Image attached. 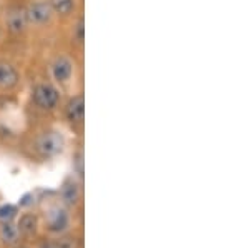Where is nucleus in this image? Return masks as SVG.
Wrapping results in <instances>:
<instances>
[{"label": "nucleus", "instance_id": "nucleus-6", "mask_svg": "<svg viewBox=\"0 0 249 248\" xmlns=\"http://www.w3.org/2000/svg\"><path fill=\"white\" fill-rule=\"evenodd\" d=\"M58 198L68 207V209H77L82 202V182L75 177H68L63 180L62 187H60Z\"/></svg>", "mask_w": 249, "mask_h": 248}, {"label": "nucleus", "instance_id": "nucleus-12", "mask_svg": "<svg viewBox=\"0 0 249 248\" xmlns=\"http://www.w3.org/2000/svg\"><path fill=\"white\" fill-rule=\"evenodd\" d=\"M7 27H9V30L15 32V34H20V32H23L29 27L27 25V19H25L23 9L14 7V9H10L7 12Z\"/></svg>", "mask_w": 249, "mask_h": 248}, {"label": "nucleus", "instance_id": "nucleus-1", "mask_svg": "<svg viewBox=\"0 0 249 248\" xmlns=\"http://www.w3.org/2000/svg\"><path fill=\"white\" fill-rule=\"evenodd\" d=\"M42 215L45 230L50 235H63L70 229V209L60 198L45 200L42 207Z\"/></svg>", "mask_w": 249, "mask_h": 248}, {"label": "nucleus", "instance_id": "nucleus-9", "mask_svg": "<svg viewBox=\"0 0 249 248\" xmlns=\"http://www.w3.org/2000/svg\"><path fill=\"white\" fill-rule=\"evenodd\" d=\"M38 227H40V218L35 213H23L17 222V229L20 237L23 238H32L38 233Z\"/></svg>", "mask_w": 249, "mask_h": 248}, {"label": "nucleus", "instance_id": "nucleus-5", "mask_svg": "<svg viewBox=\"0 0 249 248\" xmlns=\"http://www.w3.org/2000/svg\"><path fill=\"white\" fill-rule=\"evenodd\" d=\"M23 12H25L27 25L32 29H45L55 19L48 0H34L23 9Z\"/></svg>", "mask_w": 249, "mask_h": 248}, {"label": "nucleus", "instance_id": "nucleus-15", "mask_svg": "<svg viewBox=\"0 0 249 248\" xmlns=\"http://www.w3.org/2000/svg\"><path fill=\"white\" fill-rule=\"evenodd\" d=\"M14 248H25V247H18V245H17V247H14Z\"/></svg>", "mask_w": 249, "mask_h": 248}, {"label": "nucleus", "instance_id": "nucleus-2", "mask_svg": "<svg viewBox=\"0 0 249 248\" xmlns=\"http://www.w3.org/2000/svg\"><path fill=\"white\" fill-rule=\"evenodd\" d=\"M65 149V137L58 129H43L32 140L34 155L42 160L58 157Z\"/></svg>", "mask_w": 249, "mask_h": 248}, {"label": "nucleus", "instance_id": "nucleus-11", "mask_svg": "<svg viewBox=\"0 0 249 248\" xmlns=\"http://www.w3.org/2000/svg\"><path fill=\"white\" fill-rule=\"evenodd\" d=\"M0 243L3 247L14 248L20 243V233L17 225L7 220V222H0Z\"/></svg>", "mask_w": 249, "mask_h": 248}, {"label": "nucleus", "instance_id": "nucleus-4", "mask_svg": "<svg viewBox=\"0 0 249 248\" xmlns=\"http://www.w3.org/2000/svg\"><path fill=\"white\" fill-rule=\"evenodd\" d=\"M75 60L67 54H58L55 55V58L50 63V75H52V82L55 85H58L60 89L68 87L75 78Z\"/></svg>", "mask_w": 249, "mask_h": 248}, {"label": "nucleus", "instance_id": "nucleus-10", "mask_svg": "<svg viewBox=\"0 0 249 248\" xmlns=\"http://www.w3.org/2000/svg\"><path fill=\"white\" fill-rule=\"evenodd\" d=\"M55 17L70 19L78 12V0H48Z\"/></svg>", "mask_w": 249, "mask_h": 248}, {"label": "nucleus", "instance_id": "nucleus-3", "mask_svg": "<svg viewBox=\"0 0 249 248\" xmlns=\"http://www.w3.org/2000/svg\"><path fill=\"white\" fill-rule=\"evenodd\" d=\"M30 98L35 109L42 112H53L58 109L62 102V89L55 85L52 80H42L32 87Z\"/></svg>", "mask_w": 249, "mask_h": 248}, {"label": "nucleus", "instance_id": "nucleus-14", "mask_svg": "<svg viewBox=\"0 0 249 248\" xmlns=\"http://www.w3.org/2000/svg\"><path fill=\"white\" fill-rule=\"evenodd\" d=\"M17 215V209L14 205H3L0 207V222H7V220H12Z\"/></svg>", "mask_w": 249, "mask_h": 248}, {"label": "nucleus", "instance_id": "nucleus-13", "mask_svg": "<svg viewBox=\"0 0 249 248\" xmlns=\"http://www.w3.org/2000/svg\"><path fill=\"white\" fill-rule=\"evenodd\" d=\"M55 247L57 248H80V238L75 235H57V238H53Z\"/></svg>", "mask_w": 249, "mask_h": 248}, {"label": "nucleus", "instance_id": "nucleus-7", "mask_svg": "<svg viewBox=\"0 0 249 248\" xmlns=\"http://www.w3.org/2000/svg\"><path fill=\"white\" fill-rule=\"evenodd\" d=\"M20 72L9 60H0V92H14L20 85Z\"/></svg>", "mask_w": 249, "mask_h": 248}, {"label": "nucleus", "instance_id": "nucleus-8", "mask_svg": "<svg viewBox=\"0 0 249 248\" xmlns=\"http://www.w3.org/2000/svg\"><path fill=\"white\" fill-rule=\"evenodd\" d=\"M63 112H65V118L68 123H71L73 127L82 125L83 118H85V98H83V94H77L73 97H70Z\"/></svg>", "mask_w": 249, "mask_h": 248}]
</instances>
